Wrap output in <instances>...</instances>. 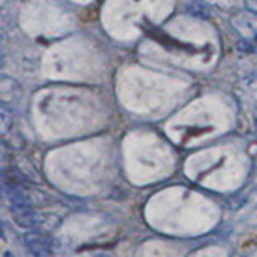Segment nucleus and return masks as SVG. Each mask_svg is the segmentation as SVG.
<instances>
[{
    "label": "nucleus",
    "mask_w": 257,
    "mask_h": 257,
    "mask_svg": "<svg viewBox=\"0 0 257 257\" xmlns=\"http://www.w3.org/2000/svg\"><path fill=\"white\" fill-rule=\"evenodd\" d=\"M18 84L15 82L13 79L7 77V76H0V101L2 103H10L18 96Z\"/></svg>",
    "instance_id": "f257e3e1"
},
{
    "label": "nucleus",
    "mask_w": 257,
    "mask_h": 257,
    "mask_svg": "<svg viewBox=\"0 0 257 257\" xmlns=\"http://www.w3.org/2000/svg\"><path fill=\"white\" fill-rule=\"evenodd\" d=\"M13 124V112L5 103L0 101V132H5Z\"/></svg>",
    "instance_id": "f03ea898"
}]
</instances>
